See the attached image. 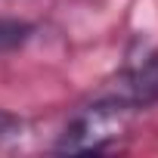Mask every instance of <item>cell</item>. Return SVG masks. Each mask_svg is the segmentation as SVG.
<instances>
[{
	"instance_id": "cell-4",
	"label": "cell",
	"mask_w": 158,
	"mask_h": 158,
	"mask_svg": "<svg viewBox=\"0 0 158 158\" xmlns=\"http://www.w3.org/2000/svg\"><path fill=\"white\" fill-rule=\"evenodd\" d=\"M16 136H22V121L0 109V139H16Z\"/></svg>"
},
{
	"instance_id": "cell-1",
	"label": "cell",
	"mask_w": 158,
	"mask_h": 158,
	"mask_svg": "<svg viewBox=\"0 0 158 158\" xmlns=\"http://www.w3.org/2000/svg\"><path fill=\"white\" fill-rule=\"evenodd\" d=\"M139 109L118 99V96H102L77 112L65 130L56 139V152L62 155H96L109 152L118 139H124L136 121Z\"/></svg>"
},
{
	"instance_id": "cell-3",
	"label": "cell",
	"mask_w": 158,
	"mask_h": 158,
	"mask_svg": "<svg viewBox=\"0 0 158 158\" xmlns=\"http://www.w3.org/2000/svg\"><path fill=\"white\" fill-rule=\"evenodd\" d=\"M31 25L28 22H19V19H0V53L3 50H16L22 47L28 37H31Z\"/></svg>"
},
{
	"instance_id": "cell-2",
	"label": "cell",
	"mask_w": 158,
	"mask_h": 158,
	"mask_svg": "<svg viewBox=\"0 0 158 158\" xmlns=\"http://www.w3.org/2000/svg\"><path fill=\"white\" fill-rule=\"evenodd\" d=\"M109 96H118V99H124V102H130L136 109L155 106L158 102V53L146 56L139 65L124 68L112 81Z\"/></svg>"
}]
</instances>
